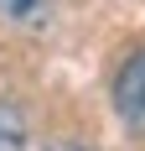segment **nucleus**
I'll return each mask as SVG.
<instances>
[{
    "label": "nucleus",
    "mask_w": 145,
    "mask_h": 151,
    "mask_svg": "<svg viewBox=\"0 0 145 151\" xmlns=\"http://www.w3.org/2000/svg\"><path fill=\"white\" fill-rule=\"evenodd\" d=\"M114 109L130 130H145V47L124 58V68L114 73Z\"/></svg>",
    "instance_id": "f257e3e1"
},
{
    "label": "nucleus",
    "mask_w": 145,
    "mask_h": 151,
    "mask_svg": "<svg viewBox=\"0 0 145 151\" xmlns=\"http://www.w3.org/2000/svg\"><path fill=\"white\" fill-rule=\"evenodd\" d=\"M47 151H93V146H78V141H62V146H47Z\"/></svg>",
    "instance_id": "20e7f679"
},
{
    "label": "nucleus",
    "mask_w": 145,
    "mask_h": 151,
    "mask_svg": "<svg viewBox=\"0 0 145 151\" xmlns=\"http://www.w3.org/2000/svg\"><path fill=\"white\" fill-rule=\"evenodd\" d=\"M0 151H26V115L0 99Z\"/></svg>",
    "instance_id": "7ed1b4c3"
},
{
    "label": "nucleus",
    "mask_w": 145,
    "mask_h": 151,
    "mask_svg": "<svg viewBox=\"0 0 145 151\" xmlns=\"http://www.w3.org/2000/svg\"><path fill=\"white\" fill-rule=\"evenodd\" d=\"M57 11V0H0V21L5 26H21V31H42Z\"/></svg>",
    "instance_id": "f03ea898"
}]
</instances>
